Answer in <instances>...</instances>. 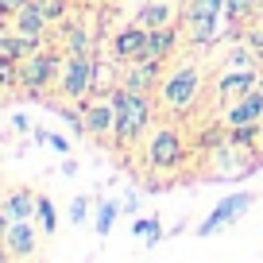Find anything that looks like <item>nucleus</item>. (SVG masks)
Segmentation results:
<instances>
[{
  "label": "nucleus",
  "instance_id": "1",
  "mask_svg": "<svg viewBox=\"0 0 263 263\" xmlns=\"http://www.w3.org/2000/svg\"><path fill=\"white\" fill-rule=\"evenodd\" d=\"M112 108H116V124H112V136L120 143H132L136 136H140L143 128L151 124V101L143 97L140 89H128V85H120V89H112Z\"/></svg>",
  "mask_w": 263,
  "mask_h": 263
},
{
  "label": "nucleus",
  "instance_id": "2",
  "mask_svg": "<svg viewBox=\"0 0 263 263\" xmlns=\"http://www.w3.org/2000/svg\"><path fill=\"white\" fill-rule=\"evenodd\" d=\"M93 74H97V58L70 50L62 62V74H58V93L66 101H85L93 93Z\"/></svg>",
  "mask_w": 263,
  "mask_h": 263
},
{
  "label": "nucleus",
  "instance_id": "3",
  "mask_svg": "<svg viewBox=\"0 0 263 263\" xmlns=\"http://www.w3.org/2000/svg\"><path fill=\"white\" fill-rule=\"evenodd\" d=\"M62 74V62H58L54 50H31V54L20 62V85H24L27 93H43L54 78Z\"/></svg>",
  "mask_w": 263,
  "mask_h": 263
},
{
  "label": "nucleus",
  "instance_id": "4",
  "mask_svg": "<svg viewBox=\"0 0 263 263\" xmlns=\"http://www.w3.org/2000/svg\"><path fill=\"white\" fill-rule=\"evenodd\" d=\"M197 89H201V74H197L194 66H182V70H174V74L163 78V85H159V97H163L166 108L182 112V108H190V105L197 101Z\"/></svg>",
  "mask_w": 263,
  "mask_h": 263
},
{
  "label": "nucleus",
  "instance_id": "5",
  "mask_svg": "<svg viewBox=\"0 0 263 263\" xmlns=\"http://www.w3.org/2000/svg\"><path fill=\"white\" fill-rule=\"evenodd\" d=\"M221 16H224V0H194L186 8V31L194 43H213L221 31Z\"/></svg>",
  "mask_w": 263,
  "mask_h": 263
},
{
  "label": "nucleus",
  "instance_id": "6",
  "mask_svg": "<svg viewBox=\"0 0 263 263\" xmlns=\"http://www.w3.org/2000/svg\"><path fill=\"white\" fill-rule=\"evenodd\" d=\"M255 205V194H229V197H221L213 205V213L205 217V221L197 224V236H213V232H221V229H229L232 221H240V217L248 213V209Z\"/></svg>",
  "mask_w": 263,
  "mask_h": 263
},
{
  "label": "nucleus",
  "instance_id": "7",
  "mask_svg": "<svg viewBox=\"0 0 263 263\" xmlns=\"http://www.w3.org/2000/svg\"><path fill=\"white\" fill-rule=\"evenodd\" d=\"M182 155H186V143H182V136L174 128H159L151 136V143H147V166L151 171H174L182 163Z\"/></svg>",
  "mask_w": 263,
  "mask_h": 263
},
{
  "label": "nucleus",
  "instance_id": "8",
  "mask_svg": "<svg viewBox=\"0 0 263 263\" xmlns=\"http://www.w3.org/2000/svg\"><path fill=\"white\" fill-rule=\"evenodd\" d=\"M0 244L12 259H31L39 252V232H35L31 221H8L0 229Z\"/></svg>",
  "mask_w": 263,
  "mask_h": 263
},
{
  "label": "nucleus",
  "instance_id": "9",
  "mask_svg": "<svg viewBox=\"0 0 263 263\" xmlns=\"http://www.w3.org/2000/svg\"><path fill=\"white\" fill-rule=\"evenodd\" d=\"M224 124H229V128H240V124H263V89H259V85L248 89L244 97H236V105L229 108Z\"/></svg>",
  "mask_w": 263,
  "mask_h": 263
},
{
  "label": "nucleus",
  "instance_id": "10",
  "mask_svg": "<svg viewBox=\"0 0 263 263\" xmlns=\"http://www.w3.org/2000/svg\"><path fill=\"white\" fill-rule=\"evenodd\" d=\"M35 201H39V194H31V190H12V194L0 201V229L8 221H31Z\"/></svg>",
  "mask_w": 263,
  "mask_h": 263
},
{
  "label": "nucleus",
  "instance_id": "11",
  "mask_svg": "<svg viewBox=\"0 0 263 263\" xmlns=\"http://www.w3.org/2000/svg\"><path fill=\"white\" fill-rule=\"evenodd\" d=\"M143 43H147V27H143V24H128V27L116 31L112 54L120 58V62H136V58L143 54Z\"/></svg>",
  "mask_w": 263,
  "mask_h": 263
},
{
  "label": "nucleus",
  "instance_id": "12",
  "mask_svg": "<svg viewBox=\"0 0 263 263\" xmlns=\"http://www.w3.org/2000/svg\"><path fill=\"white\" fill-rule=\"evenodd\" d=\"M47 24H50V20L43 16V8L35 4V0H27L24 8L12 16V31L24 35V39H39V43H43V31H47Z\"/></svg>",
  "mask_w": 263,
  "mask_h": 263
},
{
  "label": "nucleus",
  "instance_id": "13",
  "mask_svg": "<svg viewBox=\"0 0 263 263\" xmlns=\"http://www.w3.org/2000/svg\"><path fill=\"white\" fill-rule=\"evenodd\" d=\"M85 136H97V140H105V136H112V124H116V108L112 101H97V105H85Z\"/></svg>",
  "mask_w": 263,
  "mask_h": 263
},
{
  "label": "nucleus",
  "instance_id": "14",
  "mask_svg": "<svg viewBox=\"0 0 263 263\" xmlns=\"http://www.w3.org/2000/svg\"><path fill=\"white\" fill-rule=\"evenodd\" d=\"M174 47V31L171 27H147V43H143V54L136 62H163Z\"/></svg>",
  "mask_w": 263,
  "mask_h": 263
},
{
  "label": "nucleus",
  "instance_id": "15",
  "mask_svg": "<svg viewBox=\"0 0 263 263\" xmlns=\"http://www.w3.org/2000/svg\"><path fill=\"white\" fill-rule=\"evenodd\" d=\"M255 82H259V74H255L252 66H244V70L224 74L221 82H217V93H221V97H229V101H236V97H244L248 89H255Z\"/></svg>",
  "mask_w": 263,
  "mask_h": 263
},
{
  "label": "nucleus",
  "instance_id": "16",
  "mask_svg": "<svg viewBox=\"0 0 263 263\" xmlns=\"http://www.w3.org/2000/svg\"><path fill=\"white\" fill-rule=\"evenodd\" d=\"M171 0H147L143 4V12H140V24L143 27H166L171 24Z\"/></svg>",
  "mask_w": 263,
  "mask_h": 263
},
{
  "label": "nucleus",
  "instance_id": "17",
  "mask_svg": "<svg viewBox=\"0 0 263 263\" xmlns=\"http://www.w3.org/2000/svg\"><path fill=\"white\" fill-rule=\"evenodd\" d=\"M35 217H39V224H43L47 236L58 232V213H54V201H50L47 194H39V201H35Z\"/></svg>",
  "mask_w": 263,
  "mask_h": 263
},
{
  "label": "nucleus",
  "instance_id": "18",
  "mask_svg": "<svg viewBox=\"0 0 263 263\" xmlns=\"http://www.w3.org/2000/svg\"><path fill=\"white\" fill-rule=\"evenodd\" d=\"M132 66H136V70L128 74V82H124V85H128V89H140V93H143L151 82H155V66H159V62H132Z\"/></svg>",
  "mask_w": 263,
  "mask_h": 263
},
{
  "label": "nucleus",
  "instance_id": "19",
  "mask_svg": "<svg viewBox=\"0 0 263 263\" xmlns=\"http://www.w3.org/2000/svg\"><path fill=\"white\" fill-rule=\"evenodd\" d=\"M124 209L116 205V201H101V209H97V221H93V229H97V236H108L112 232V224H116V217H120Z\"/></svg>",
  "mask_w": 263,
  "mask_h": 263
},
{
  "label": "nucleus",
  "instance_id": "20",
  "mask_svg": "<svg viewBox=\"0 0 263 263\" xmlns=\"http://www.w3.org/2000/svg\"><path fill=\"white\" fill-rule=\"evenodd\" d=\"M252 8H259V0H224V20H229V24H240Z\"/></svg>",
  "mask_w": 263,
  "mask_h": 263
},
{
  "label": "nucleus",
  "instance_id": "21",
  "mask_svg": "<svg viewBox=\"0 0 263 263\" xmlns=\"http://www.w3.org/2000/svg\"><path fill=\"white\" fill-rule=\"evenodd\" d=\"M66 47L70 50H78V54H89V35H85V27H78V24H70V31H66Z\"/></svg>",
  "mask_w": 263,
  "mask_h": 263
},
{
  "label": "nucleus",
  "instance_id": "22",
  "mask_svg": "<svg viewBox=\"0 0 263 263\" xmlns=\"http://www.w3.org/2000/svg\"><path fill=\"white\" fill-rule=\"evenodd\" d=\"M31 136H35V143H47V147H54L58 155H66V151H70V143H66L62 136H58V132H47V128H35Z\"/></svg>",
  "mask_w": 263,
  "mask_h": 263
},
{
  "label": "nucleus",
  "instance_id": "23",
  "mask_svg": "<svg viewBox=\"0 0 263 263\" xmlns=\"http://www.w3.org/2000/svg\"><path fill=\"white\" fill-rule=\"evenodd\" d=\"M20 78V66H16V58H4L0 54V89H4V85H12Z\"/></svg>",
  "mask_w": 263,
  "mask_h": 263
},
{
  "label": "nucleus",
  "instance_id": "24",
  "mask_svg": "<svg viewBox=\"0 0 263 263\" xmlns=\"http://www.w3.org/2000/svg\"><path fill=\"white\" fill-rule=\"evenodd\" d=\"M35 4L43 8V16H47V20H62L66 16V0H35Z\"/></svg>",
  "mask_w": 263,
  "mask_h": 263
},
{
  "label": "nucleus",
  "instance_id": "25",
  "mask_svg": "<svg viewBox=\"0 0 263 263\" xmlns=\"http://www.w3.org/2000/svg\"><path fill=\"white\" fill-rule=\"evenodd\" d=\"M85 213H89V197H74V201H70V221L82 224Z\"/></svg>",
  "mask_w": 263,
  "mask_h": 263
},
{
  "label": "nucleus",
  "instance_id": "26",
  "mask_svg": "<svg viewBox=\"0 0 263 263\" xmlns=\"http://www.w3.org/2000/svg\"><path fill=\"white\" fill-rule=\"evenodd\" d=\"M143 240H147V248H155L159 240H163V224H159V217H151V229L143 232Z\"/></svg>",
  "mask_w": 263,
  "mask_h": 263
},
{
  "label": "nucleus",
  "instance_id": "27",
  "mask_svg": "<svg viewBox=\"0 0 263 263\" xmlns=\"http://www.w3.org/2000/svg\"><path fill=\"white\" fill-rule=\"evenodd\" d=\"M252 54H255V62H263V27L252 31Z\"/></svg>",
  "mask_w": 263,
  "mask_h": 263
},
{
  "label": "nucleus",
  "instance_id": "28",
  "mask_svg": "<svg viewBox=\"0 0 263 263\" xmlns=\"http://www.w3.org/2000/svg\"><path fill=\"white\" fill-rule=\"evenodd\" d=\"M24 4H27V0H0V16H16Z\"/></svg>",
  "mask_w": 263,
  "mask_h": 263
},
{
  "label": "nucleus",
  "instance_id": "29",
  "mask_svg": "<svg viewBox=\"0 0 263 263\" xmlns=\"http://www.w3.org/2000/svg\"><path fill=\"white\" fill-rule=\"evenodd\" d=\"M136 205H140V197H136V194H124V201H120V209H124V213H132Z\"/></svg>",
  "mask_w": 263,
  "mask_h": 263
},
{
  "label": "nucleus",
  "instance_id": "30",
  "mask_svg": "<svg viewBox=\"0 0 263 263\" xmlns=\"http://www.w3.org/2000/svg\"><path fill=\"white\" fill-rule=\"evenodd\" d=\"M12 120H16V128H20V132H31V120H27L24 112H16V116H12Z\"/></svg>",
  "mask_w": 263,
  "mask_h": 263
},
{
  "label": "nucleus",
  "instance_id": "31",
  "mask_svg": "<svg viewBox=\"0 0 263 263\" xmlns=\"http://www.w3.org/2000/svg\"><path fill=\"white\" fill-rule=\"evenodd\" d=\"M255 151H259V159H263V124H259V143H255Z\"/></svg>",
  "mask_w": 263,
  "mask_h": 263
},
{
  "label": "nucleus",
  "instance_id": "32",
  "mask_svg": "<svg viewBox=\"0 0 263 263\" xmlns=\"http://www.w3.org/2000/svg\"><path fill=\"white\" fill-rule=\"evenodd\" d=\"M255 85H259V89H263V74H259V82H255Z\"/></svg>",
  "mask_w": 263,
  "mask_h": 263
},
{
  "label": "nucleus",
  "instance_id": "33",
  "mask_svg": "<svg viewBox=\"0 0 263 263\" xmlns=\"http://www.w3.org/2000/svg\"><path fill=\"white\" fill-rule=\"evenodd\" d=\"M259 8H263V0H259Z\"/></svg>",
  "mask_w": 263,
  "mask_h": 263
}]
</instances>
